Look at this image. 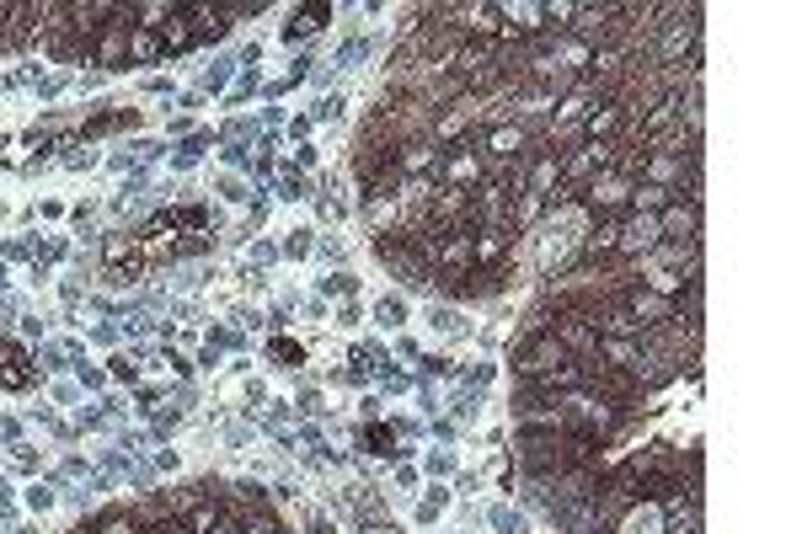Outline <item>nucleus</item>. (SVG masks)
Wrapping results in <instances>:
<instances>
[{
    "mask_svg": "<svg viewBox=\"0 0 802 534\" xmlns=\"http://www.w3.org/2000/svg\"><path fill=\"white\" fill-rule=\"evenodd\" d=\"M610 166H615V145H594V139H589V145H578L562 161V182L567 187H589L594 177H605Z\"/></svg>",
    "mask_w": 802,
    "mask_h": 534,
    "instance_id": "f257e3e1",
    "label": "nucleus"
},
{
    "mask_svg": "<svg viewBox=\"0 0 802 534\" xmlns=\"http://www.w3.org/2000/svg\"><path fill=\"white\" fill-rule=\"evenodd\" d=\"M567 364V348H562V342L557 337H535V342H524V353H519V374H524V380H530V385H541V380H551V374H557Z\"/></svg>",
    "mask_w": 802,
    "mask_h": 534,
    "instance_id": "f03ea898",
    "label": "nucleus"
},
{
    "mask_svg": "<svg viewBox=\"0 0 802 534\" xmlns=\"http://www.w3.org/2000/svg\"><path fill=\"white\" fill-rule=\"evenodd\" d=\"M621 305L637 316L642 332H663L669 321H680V316H674V300H669V294H658V289H626Z\"/></svg>",
    "mask_w": 802,
    "mask_h": 534,
    "instance_id": "7ed1b4c3",
    "label": "nucleus"
},
{
    "mask_svg": "<svg viewBox=\"0 0 802 534\" xmlns=\"http://www.w3.org/2000/svg\"><path fill=\"white\" fill-rule=\"evenodd\" d=\"M685 54H701V6H690L685 22H669V27H663V38H658V59H663V65H674V59H685Z\"/></svg>",
    "mask_w": 802,
    "mask_h": 534,
    "instance_id": "20e7f679",
    "label": "nucleus"
},
{
    "mask_svg": "<svg viewBox=\"0 0 802 534\" xmlns=\"http://www.w3.org/2000/svg\"><path fill=\"white\" fill-rule=\"evenodd\" d=\"M583 193H589V203H594L599 214H615V209H626V203H631L637 182L621 177V171H605V177H594L589 187H583Z\"/></svg>",
    "mask_w": 802,
    "mask_h": 534,
    "instance_id": "39448f33",
    "label": "nucleus"
},
{
    "mask_svg": "<svg viewBox=\"0 0 802 534\" xmlns=\"http://www.w3.org/2000/svg\"><path fill=\"white\" fill-rule=\"evenodd\" d=\"M551 337H557L562 348H567V358H573V353H599V332H594L589 316H562Z\"/></svg>",
    "mask_w": 802,
    "mask_h": 534,
    "instance_id": "423d86ee",
    "label": "nucleus"
},
{
    "mask_svg": "<svg viewBox=\"0 0 802 534\" xmlns=\"http://www.w3.org/2000/svg\"><path fill=\"white\" fill-rule=\"evenodd\" d=\"M428 262H439V267H471V230H460V235H439L434 241V257Z\"/></svg>",
    "mask_w": 802,
    "mask_h": 534,
    "instance_id": "0eeeda50",
    "label": "nucleus"
},
{
    "mask_svg": "<svg viewBox=\"0 0 802 534\" xmlns=\"http://www.w3.org/2000/svg\"><path fill=\"white\" fill-rule=\"evenodd\" d=\"M503 257H508V230H476L471 235V262L498 267Z\"/></svg>",
    "mask_w": 802,
    "mask_h": 534,
    "instance_id": "6e6552de",
    "label": "nucleus"
},
{
    "mask_svg": "<svg viewBox=\"0 0 802 534\" xmlns=\"http://www.w3.org/2000/svg\"><path fill=\"white\" fill-rule=\"evenodd\" d=\"M599 353L610 358V369L615 374H637V342H626V337H599Z\"/></svg>",
    "mask_w": 802,
    "mask_h": 534,
    "instance_id": "1a4fd4ad",
    "label": "nucleus"
},
{
    "mask_svg": "<svg viewBox=\"0 0 802 534\" xmlns=\"http://www.w3.org/2000/svg\"><path fill=\"white\" fill-rule=\"evenodd\" d=\"M653 246V225H621V241H615V251H621V257H631V251H647Z\"/></svg>",
    "mask_w": 802,
    "mask_h": 534,
    "instance_id": "9d476101",
    "label": "nucleus"
},
{
    "mask_svg": "<svg viewBox=\"0 0 802 534\" xmlns=\"http://www.w3.org/2000/svg\"><path fill=\"white\" fill-rule=\"evenodd\" d=\"M663 230L669 235H696V203H690V209L669 203V209H663Z\"/></svg>",
    "mask_w": 802,
    "mask_h": 534,
    "instance_id": "9b49d317",
    "label": "nucleus"
},
{
    "mask_svg": "<svg viewBox=\"0 0 802 534\" xmlns=\"http://www.w3.org/2000/svg\"><path fill=\"white\" fill-rule=\"evenodd\" d=\"M428 166H434V150L428 145H407L401 161H396V171H407V177H418V171H428Z\"/></svg>",
    "mask_w": 802,
    "mask_h": 534,
    "instance_id": "f8f14e48",
    "label": "nucleus"
},
{
    "mask_svg": "<svg viewBox=\"0 0 802 534\" xmlns=\"http://www.w3.org/2000/svg\"><path fill=\"white\" fill-rule=\"evenodd\" d=\"M466 182H482V161H476V155H455L450 161V187H466Z\"/></svg>",
    "mask_w": 802,
    "mask_h": 534,
    "instance_id": "ddd939ff",
    "label": "nucleus"
},
{
    "mask_svg": "<svg viewBox=\"0 0 802 534\" xmlns=\"http://www.w3.org/2000/svg\"><path fill=\"white\" fill-rule=\"evenodd\" d=\"M557 177H562V161H557V155H546V161H541V166L530 171V193L541 198V193H546V187L557 182Z\"/></svg>",
    "mask_w": 802,
    "mask_h": 534,
    "instance_id": "4468645a",
    "label": "nucleus"
},
{
    "mask_svg": "<svg viewBox=\"0 0 802 534\" xmlns=\"http://www.w3.org/2000/svg\"><path fill=\"white\" fill-rule=\"evenodd\" d=\"M615 241H621V225H615V219H605V225L589 235V251H594V257H599V251H615Z\"/></svg>",
    "mask_w": 802,
    "mask_h": 534,
    "instance_id": "2eb2a0df",
    "label": "nucleus"
},
{
    "mask_svg": "<svg viewBox=\"0 0 802 534\" xmlns=\"http://www.w3.org/2000/svg\"><path fill=\"white\" fill-rule=\"evenodd\" d=\"M214 524H220V513H214V502H198V508L188 513V529H193V534H209Z\"/></svg>",
    "mask_w": 802,
    "mask_h": 534,
    "instance_id": "dca6fc26",
    "label": "nucleus"
},
{
    "mask_svg": "<svg viewBox=\"0 0 802 534\" xmlns=\"http://www.w3.org/2000/svg\"><path fill=\"white\" fill-rule=\"evenodd\" d=\"M535 219H541V198L524 193V198H519V209L508 214V225H535Z\"/></svg>",
    "mask_w": 802,
    "mask_h": 534,
    "instance_id": "f3484780",
    "label": "nucleus"
},
{
    "mask_svg": "<svg viewBox=\"0 0 802 534\" xmlns=\"http://www.w3.org/2000/svg\"><path fill=\"white\" fill-rule=\"evenodd\" d=\"M161 33H166V49H188V43H193V27L188 22H161Z\"/></svg>",
    "mask_w": 802,
    "mask_h": 534,
    "instance_id": "a211bd4d",
    "label": "nucleus"
},
{
    "mask_svg": "<svg viewBox=\"0 0 802 534\" xmlns=\"http://www.w3.org/2000/svg\"><path fill=\"white\" fill-rule=\"evenodd\" d=\"M123 257H140V241H134V235H113V241H107V262H123Z\"/></svg>",
    "mask_w": 802,
    "mask_h": 534,
    "instance_id": "6ab92c4d",
    "label": "nucleus"
},
{
    "mask_svg": "<svg viewBox=\"0 0 802 534\" xmlns=\"http://www.w3.org/2000/svg\"><path fill=\"white\" fill-rule=\"evenodd\" d=\"M631 203H637V209H669V193H663V187H637Z\"/></svg>",
    "mask_w": 802,
    "mask_h": 534,
    "instance_id": "aec40b11",
    "label": "nucleus"
},
{
    "mask_svg": "<svg viewBox=\"0 0 802 534\" xmlns=\"http://www.w3.org/2000/svg\"><path fill=\"white\" fill-rule=\"evenodd\" d=\"M647 289H658V294H674V289H685V278H680V273H669V267H658V273H653V284H647Z\"/></svg>",
    "mask_w": 802,
    "mask_h": 534,
    "instance_id": "412c9836",
    "label": "nucleus"
},
{
    "mask_svg": "<svg viewBox=\"0 0 802 534\" xmlns=\"http://www.w3.org/2000/svg\"><path fill=\"white\" fill-rule=\"evenodd\" d=\"M241 529H246V534H279V524H273L268 513H252V518H246Z\"/></svg>",
    "mask_w": 802,
    "mask_h": 534,
    "instance_id": "4be33fe9",
    "label": "nucleus"
},
{
    "mask_svg": "<svg viewBox=\"0 0 802 534\" xmlns=\"http://www.w3.org/2000/svg\"><path fill=\"white\" fill-rule=\"evenodd\" d=\"M129 43H134V54H140V59H156V54H161V43L150 38V33H134Z\"/></svg>",
    "mask_w": 802,
    "mask_h": 534,
    "instance_id": "5701e85b",
    "label": "nucleus"
},
{
    "mask_svg": "<svg viewBox=\"0 0 802 534\" xmlns=\"http://www.w3.org/2000/svg\"><path fill=\"white\" fill-rule=\"evenodd\" d=\"M123 54V38L113 33V38H102V49H97V59H102V65H113V59Z\"/></svg>",
    "mask_w": 802,
    "mask_h": 534,
    "instance_id": "b1692460",
    "label": "nucleus"
},
{
    "mask_svg": "<svg viewBox=\"0 0 802 534\" xmlns=\"http://www.w3.org/2000/svg\"><path fill=\"white\" fill-rule=\"evenodd\" d=\"M541 11H546L551 22H573V17H578V6H573V0H562V6H541Z\"/></svg>",
    "mask_w": 802,
    "mask_h": 534,
    "instance_id": "393cba45",
    "label": "nucleus"
},
{
    "mask_svg": "<svg viewBox=\"0 0 802 534\" xmlns=\"http://www.w3.org/2000/svg\"><path fill=\"white\" fill-rule=\"evenodd\" d=\"M97 534H140V529H134V518H107Z\"/></svg>",
    "mask_w": 802,
    "mask_h": 534,
    "instance_id": "a878e982",
    "label": "nucleus"
},
{
    "mask_svg": "<svg viewBox=\"0 0 802 534\" xmlns=\"http://www.w3.org/2000/svg\"><path fill=\"white\" fill-rule=\"evenodd\" d=\"M674 171H680V161H674V155H658V161H653V177H658V182L674 177Z\"/></svg>",
    "mask_w": 802,
    "mask_h": 534,
    "instance_id": "bb28decb",
    "label": "nucleus"
},
{
    "mask_svg": "<svg viewBox=\"0 0 802 534\" xmlns=\"http://www.w3.org/2000/svg\"><path fill=\"white\" fill-rule=\"evenodd\" d=\"M214 534H246L241 524H230V518H225V524H214Z\"/></svg>",
    "mask_w": 802,
    "mask_h": 534,
    "instance_id": "cd10ccee",
    "label": "nucleus"
},
{
    "mask_svg": "<svg viewBox=\"0 0 802 534\" xmlns=\"http://www.w3.org/2000/svg\"><path fill=\"white\" fill-rule=\"evenodd\" d=\"M156 534H188V529H177V524H161Z\"/></svg>",
    "mask_w": 802,
    "mask_h": 534,
    "instance_id": "c85d7f7f",
    "label": "nucleus"
}]
</instances>
